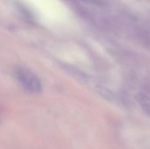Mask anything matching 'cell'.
<instances>
[{"mask_svg":"<svg viewBox=\"0 0 150 149\" xmlns=\"http://www.w3.org/2000/svg\"><path fill=\"white\" fill-rule=\"evenodd\" d=\"M19 84L30 93H39L41 90V83L38 76L25 68H19L15 73Z\"/></svg>","mask_w":150,"mask_h":149,"instance_id":"1","label":"cell"},{"mask_svg":"<svg viewBox=\"0 0 150 149\" xmlns=\"http://www.w3.org/2000/svg\"><path fill=\"white\" fill-rule=\"evenodd\" d=\"M137 100L140 104V105L142 106V108L149 114L150 115V98L144 95V94H139L137 96Z\"/></svg>","mask_w":150,"mask_h":149,"instance_id":"2","label":"cell"}]
</instances>
